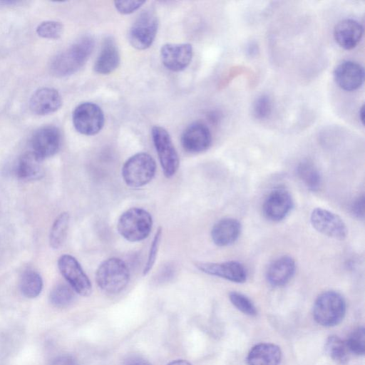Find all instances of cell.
<instances>
[{
    "label": "cell",
    "mask_w": 365,
    "mask_h": 365,
    "mask_svg": "<svg viewBox=\"0 0 365 365\" xmlns=\"http://www.w3.org/2000/svg\"><path fill=\"white\" fill-rule=\"evenodd\" d=\"M241 232L240 222L234 218H223L217 222L212 228L211 237L219 247H226L233 244Z\"/></svg>",
    "instance_id": "obj_21"
},
{
    "label": "cell",
    "mask_w": 365,
    "mask_h": 365,
    "mask_svg": "<svg viewBox=\"0 0 365 365\" xmlns=\"http://www.w3.org/2000/svg\"><path fill=\"white\" fill-rule=\"evenodd\" d=\"M162 232L163 229L161 227H159L153 237L152 243L150 245L147 261L143 271V275H147L155 264L162 238Z\"/></svg>",
    "instance_id": "obj_32"
},
{
    "label": "cell",
    "mask_w": 365,
    "mask_h": 365,
    "mask_svg": "<svg viewBox=\"0 0 365 365\" xmlns=\"http://www.w3.org/2000/svg\"><path fill=\"white\" fill-rule=\"evenodd\" d=\"M145 3V1L138 0L115 1L114 6L120 14H130L140 9Z\"/></svg>",
    "instance_id": "obj_34"
},
{
    "label": "cell",
    "mask_w": 365,
    "mask_h": 365,
    "mask_svg": "<svg viewBox=\"0 0 365 365\" xmlns=\"http://www.w3.org/2000/svg\"><path fill=\"white\" fill-rule=\"evenodd\" d=\"M36 31L41 38L57 39L63 34V26L56 21H46L38 25Z\"/></svg>",
    "instance_id": "obj_29"
},
{
    "label": "cell",
    "mask_w": 365,
    "mask_h": 365,
    "mask_svg": "<svg viewBox=\"0 0 365 365\" xmlns=\"http://www.w3.org/2000/svg\"><path fill=\"white\" fill-rule=\"evenodd\" d=\"M364 195L359 197L351 205V213L357 218L363 220L364 217Z\"/></svg>",
    "instance_id": "obj_35"
},
{
    "label": "cell",
    "mask_w": 365,
    "mask_h": 365,
    "mask_svg": "<svg viewBox=\"0 0 365 365\" xmlns=\"http://www.w3.org/2000/svg\"><path fill=\"white\" fill-rule=\"evenodd\" d=\"M153 226L151 215L140 207H131L121 214L117 223L119 234L129 242L145 240Z\"/></svg>",
    "instance_id": "obj_3"
},
{
    "label": "cell",
    "mask_w": 365,
    "mask_h": 365,
    "mask_svg": "<svg viewBox=\"0 0 365 365\" xmlns=\"http://www.w3.org/2000/svg\"><path fill=\"white\" fill-rule=\"evenodd\" d=\"M151 133L163 174L170 178L176 173L179 168L180 160L177 150L170 134L164 128L154 126Z\"/></svg>",
    "instance_id": "obj_7"
},
{
    "label": "cell",
    "mask_w": 365,
    "mask_h": 365,
    "mask_svg": "<svg viewBox=\"0 0 365 365\" xmlns=\"http://www.w3.org/2000/svg\"><path fill=\"white\" fill-rule=\"evenodd\" d=\"M359 118L362 124H364V107L362 106L359 110Z\"/></svg>",
    "instance_id": "obj_39"
},
{
    "label": "cell",
    "mask_w": 365,
    "mask_h": 365,
    "mask_svg": "<svg viewBox=\"0 0 365 365\" xmlns=\"http://www.w3.org/2000/svg\"><path fill=\"white\" fill-rule=\"evenodd\" d=\"M325 349L329 357L338 364H344L349 361L350 351L346 341L337 336H330L327 339Z\"/></svg>",
    "instance_id": "obj_27"
},
{
    "label": "cell",
    "mask_w": 365,
    "mask_h": 365,
    "mask_svg": "<svg viewBox=\"0 0 365 365\" xmlns=\"http://www.w3.org/2000/svg\"><path fill=\"white\" fill-rule=\"evenodd\" d=\"M363 36V26L356 20L346 19L339 21L334 29L336 42L344 49L354 48Z\"/></svg>",
    "instance_id": "obj_18"
},
{
    "label": "cell",
    "mask_w": 365,
    "mask_h": 365,
    "mask_svg": "<svg viewBox=\"0 0 365 365\" xmlns=\"http://www.w3.org/2000/svg\"><path fill=\"white\" fill-rule=\"evenodd\" d=\"M346 311L344 298L335 291H327L317 298L313 307V317L322 326L334 327L341 323Z\"/></svg>",
    "instance_id": "obj_4"
},
{
    "label": "cell",
    "mask_w": 365,
    "mask_h": 365,
    "mask_svg": "<svg viewBox=\"0 0 365 365\" xmlns=\"http://www.w3.org/2000/svg\"><path fill=\"white\" fill-rule=\"evenodd\" d=\"M196 267L201 272L216 276L227 280L243 283L246 281L247 274L245 267L236 261L224 262H197Z\"/></svg>",
    "instance_id": "obj_15"
},
{
    "label": "cell",
    "mask_w": 365,
    "mask_h": 365,
    "mask_svg": "<svg viewBox=\"0 0 365 365\" xmlns=\"http://www.w3.org/2000/svg\"><path fill=\"white\" fill-rule=\"evenodd\" d=\"M62 105L59 92L50 87L36 90L29 100V108L36 115H45L57 111Z\"/></svg>",
    "instance_id": "obj_17"
},
{
    "label": "cell",
    "mask_w": 365,
    "mask_h": 365,
    "mask_svg": "<svg viewBox=\"0 0 365 365\" xmlns=\"http://www.w3.org/2000/svg\"><path fill=\"white\" fill-rule=\"evenodd\" d=\"M120 61V53L117 43L112 36H108L103 40L93 69L97 73L108 74L118 68Z\"/></svg>",
    "instance_id": "obj_19"
},
{
    "label": "cell",
    "mask_w": 365,
    "mask_h": 365,
    "mask_svg": "<svg viewBox=\"0 0 365 365\" xmlns=\"http://www.w3.org/2000/svg\"><path fill=\"white\" fill-rule=\"evenodd\" d=\"M292 207L293 200L290 193L284 188H277L266 197L263 213L267 219L279 222L289 213Z\"/></svg>",
    "instance_id": "obj_14"
},
{
    "label": "cell",
    "mask_w": 365,
    "mask_h": 365,
    "mask_svg": "<svg viewBox=\"0 0 365 365\" xmlns=\"http://www.w3.org/2000/svg\"><path fill=\"white\" fill-rule=\"evenodd\" d=\"M19 287L24 297L29 299L37 297L43 289V279L41 274L35 270L25 271L21 276Z\"/></svg>",
    "instance_id": "obj_24"
},
{
    "label": "cell",
    "mask_w": 365,
    "mask_h": 365,
    "mask_svg": "<svg viewBox=\"0 0 365 365\" xmlns=\"http://www.w3.org/2000/svg\"><path fill=\"white\" fill-rule=\"evenodd\" d=\"M350 353L364 355L365 353V329L360 327L353 331L346 341Z\"/></svg>",
    "instance_id": "obj_30"
},
{
    "label": "cell",
    "mask_w": 365,
    "mask_h": 365,
    "mask_svg": "<svg viewBox=\"0 0 365 365\" xmlns=\"http://www.w3.org/2000/svg\"><path fill=\"white\" fill-rule=\"evenodd\" d=\"M94 45V40L91 36H83L56 54L49 64L52 75L65 77L77 72L89 58Z\"/></svg>",
    "instance_id": "obj_1"
},
{
    "label": "cell",
    "mask_w": 365,
    "mask_h": 365,
    "mask_svg": "<svg viewBox=\"0 0 365 365\" xmlns=\"http://www.w3.org/2000/svg\"><path fill=\"white\" fill-rule=\"evenodd\" d=\"M61 145V133L54 125H45L37 129L31 138V150L41 160L56 154Z\"/></svg>",
    "instance_id": "obj_10"
},
{
    "label": "cell",
    "mask_w": 365,
    "mask_h": 365,
    "mask_svg": "<svg viewBox=\"0 0 365 365\" xmlns=\"http://www.w3.org/2000/svg\"><path fill=\"white\" fill-rule=\"evenodd\" d=\"M125 365H152L145 359L138 356H130L125 361Z\"/></svg>",
    "instance_id": "obj_37"
},
{
    "label": "cell",
    "mask_w": 365,
    "mask_h": 365,
    "mask_svg": "<svg viewBox=\"0 0 365 365\" xmlns=\"http://www.w3.org/2000/svg\"><path fill=\"white\" fill-rule=\"evenodd\" d=\"M50 365H78V363L72 356L63 355L55 358Z\"/></svg>",
    "instance_id": "obj_36"
},
{
    "label": "cell",
    "mask_w": 365,
    "mask_h": 365,
    "mask_svg": "<svg viewBox=\"0 0 365 365\" xmlns=\"http://www.w3.org/2000/svg\"><path fill=\"white\" fill-rule=\"evenodd\" d=\"M296 264L289 256H282L273 261L269 266L266 277L267 282L274 287L286 284L295 273Z\"/></svg>",
    "instance_id": "obj_20"
},
{
    "label": "cell",
    "mask_w": 365,
    "mask_h": 365,
    "mask_svg": "<svg viewBox=\"0 0 365 365\" xmlns=\"http://www.w3.org/2000/svg\"><path fill=\"white\" fill-rule=\"evenodd\" d=\"M76 292L69 284L59 283L51 289L49 294L50 302L55 307L64 308L71 305L75 300Z\"/></svg>",
    "instance_id": "obj_28"
},
{
    "label": "cell",
    "mask_w": 365,
    "mask_h": 365,
    "mask_svg": "<svg viewBox=\"0 0 365 365\" xmlns=\"http://www.w3.org/2000/svg\"><path fill=\"white\" fill-rule=\"evenodd\" d=\"M42 162L43 160L32 150L24 153L17 161L16 168L17 176L26 180L40 178L43 175Z\"/></svg>",
    "instance_id": "obj_23"
},
{
    "label": "cell",
    "mask_w": 365,
    "mask_h": 365,
    "mask_svg": "<svg viewBox=\"0 0 365 365\" xmlns=\"http://www.w3.org/2000/svg\"><path fill=\"white\" fill-rule=\"evenodd\" d=\"M193 49L190 43H165L160 48L161 61L164 66L172 71L185 69L192 58Z\"/></svg>",
    "instance_id": "obj_12"
},
{
    "label": "cell",
    "mask_w": 365,
    "mask_h": 365,
    "mask_svg": "<svg viewBox=\"0 0 365 365\" xmlns=\"http://www.w3.org/2000/svg\"><path fill=\"white\" fill-rule=\"evenodd\" d=\"M155 171L156 163L153 157L146 153H138L125 162L122 177L128 187L138 188L150 182Z\"/></svg>",
    "instance_id": "obj_5"
},
{
    "label": "cell",
    "mask_w": 365,
    "mask_h": 365,
    "mask_svg": "<svg viewBox=\"0 0 365 365\" xmlns=\"http://www.w3.org/2000/svg\"><path fill=\"white\" fill-rule=\"evenodd\" d=\"M334 78L341 89L353 91L363 84L364 71L359 63L353 61H344L335 68Z\"/></svg>",
    "instance_id": "obj_16"
},
{
    "label": "cell",
    "mask_w": 365,
    "mask_h": 365,
    "mask_svg": "<svg viewBox=\"0 0 365 365\" xmlns=\"http://www.w3.org/2000/svg\"><path fill=\"white\" fill-rule=\"evenodd\" d=\"M75 129L85 135H94L103 128L104 113L100 106L92 102H84L76 107L72 115Z\"/></svg>",
    "instance_id": "obj_8"
},
{
    "label": "cell",
    "mask_w": 365,
    "mask_h": 365,
    "mask_svg": "<svg viewBox=\"0 0 365 365\" xmlns=\"http://www.w3.org/2000/svg\"><path fill=\"white\" fill-rule=\"evenodd\" d=\"M282 359L280 348L271 343H261L252 348L247 356V365H279Z\"/></svg>",
    "instance_id": "obj_22"
},
{
    "label": "cell",
    "mask_w": 365,
    "mask_h": 365,
    "mask_svg": "<svg viewBox=\"0 0 365 365\" xmlns=\"http://www.w3.org/2000/svg\"><path fill=\"white\" fill-rule=\"evenodd\" d=\"M310 222L319 232L336 240H344L348 232L343 220L336 213L321 207L312 212Z\"/></svg>",
    "instance_id": "obj_11"
},
{
    "label": "cell",
    "mask_w": 365,
    "mask_h": 365,
    "mask_svg": "<svg viewBox=\"0 0 365 365\" xmlns=\"http://www.w3.org/2000/svg\"><path fill=\"white\" fill-rule=\"evenodd\" d=\"M229 298L232 304L242 313L249 316H255L257 313L253 302L245 295L237 292H232L229 294Z\"/></svg>",
    "instance_id": "obj_31"
},
{
    "label": "cell",
    "mask_w": 365,
    "mask_h": 365,
    "mask_svg": "<svg viewBox=\"0 0 365 365\" xmlns=\"http://www.w3.org/2000/svg\"><path fill=\"white\" fill-rule=\"evenodd\" d=\"M272 111V101L267 95L257 97L253 104V114L259 120L267 118Z\"/></svg>",
    "instance_id": "obj_33"
},
{
    "label": "cell",
    "mask_w": 365,
    "mask_h": 365,
    "mask_svg": "<svg viewBox=\"0 0 365 365\" xmlns=\"http://www.w3.org/2000/svg\"><path fill=\"white\" fill-rule=\"evenodd\" d=\"M180 140L185 151L199 153L210 148L212 143V135L209 128L205 123L194 122L185 129Z\"/></svg>",
    "instance_id": "obj_13"
},
{
    "label": "cell",
    "mask_w": 365,
    "mask_h": 365,
    "mask_svg": "<svg viewBox=\"0 0 365 365\" xmlns=\"http://www.w3.org/2000/svg\"><path fill=\"white\" fill-rule=\"evenodd\" d=\"M158 24V18L154 11L148 9L141 12L128 32L131 46L138 50L148 48L156 37Z\"/></svg>",
    "instance_id": "obj_6"
},
{
    "label": "cell",
    "mask_w": 365,
    "mask_h": 365,
    "mask_svg": "<svg viewBox=\"0 0 365 365\" xmlns=\"http://www.w3.org/2000/svg\"><path fill=\"white\" fill-rule=\"evenodd\" d=\"M167 365H192L189 361L183 359H177L168 363Z\"/></svg>",
    "instance_id": "obj_38"
},
{
    "label": "cell",
    "mask_w": 365,
    "mask_h": 365,
    "mask_svg": "<svg viewBox=\"0 0 365 365\" xmlns=\"http://www.w3.org/2000/svg\"><path fill=\"white\" fill-rule=\"evenodd\" d=\"M297 175L311 191H317L322 184V177L315 165L307 160L301 162L297 168Z\"/></svg>",
    "instance_id": "obj_25"
},
{
    "label": "cell",
    "mask_w": 365,
    "mask_h": 365,
    "mask_svg": "<svg viewBox=\"0 0 365 365\" xmlns=\"http://www.w3.org/2000/svg\"><path fill=\"white\" fill-rule=\"evenodd\" d=\"M58 269L76 293L83 297L91 294L92 284L78 261L72 255L65 254L58 260Z\"/></svg>",
    "instance_id": "obj_9"
},
{
    "label": "cell",
    "mask_w": 365,
    "mask_h": 365,
    "mask_svg": "<svg viewBox=\"0 0 365 365\" xmlns=\"http://www.w3.org/2000/svg\"><path fill=\"white\" fill-rule=\"evenodd\" d=\"M69 221L70 216L66 212L61 213L54 220L49 235V244L53 249H58L64 243Z\"/></svg>",
    "instance_id": "obj_26"
},
{
    "label": "cell",
    "mask_w": 365,
    "mask_h": 365,
    "mask_svg": "<svg viewBox=\"0 0 365 365\" xmlns=\"http://www.w3.org/2000/svg\"><path fill=\"white\" fill-rule=\"evenodd\" d=\"M130 271L126 263L118 257H110L102 262L96 272V281L104 292L115 294L128 285Z\"/></svg>",
    "instance_id": "obj_2"
}]
</instances>
